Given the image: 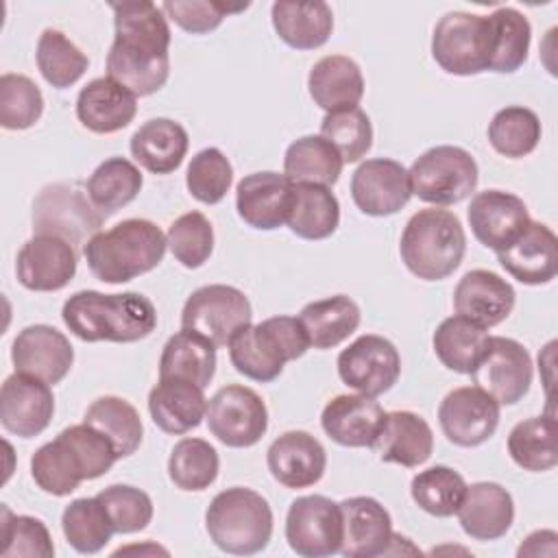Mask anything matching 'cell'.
Listing matches in <instances>:
<instances>
[{
    "mask_svg": "<svg viewBox=\"0 0 558 558\" xmlns=\"http://www.w3.org/2000/svg\"><path fill=\"white\" fill-rule=\"evenodd\" d=\"M558 425L554 416H532L517 423L508 434V453L517 466L532 473L549 471L558 464L556 436Z\"/></svg>",
    "mask_w": 558,
    "mask_h": 558,
    "instance_id": "60d3db41",
    "label": "cell"
},
{
    "mask_svg": "<svg viewBox=\"0 0 558 558\" xmlns=\"http://www.w3.org/2000/svg\"><path fill=\"white\" fill-rule=\"evenodd\" d=\"M275 33L294 50H316L333 31V13L327 2L279 0L270 9Z\"/></svg>",
    "mask_w": 558,
    "mask_h": 558,
    "instance_id": "d6a6232c",
    "label": "cell"
},
{
    "mask_svg": "<svg viewBox=\"0 0 558 558\" xmlns=\"http://www.w3.org/2000/svg\"><path fill=\"white\" fill-rule=\"evenodd\" d=\"M340 153L323 135H303L294 140L283 157V174L294 183L333 185L342 172Z\"/></svg>",
    "mask_w": 558,
    "mask_h": 558,
    "instance_id": "74e56055",
    "label": "cell"
},
{
    "mask_svg": "<svg viewBox=\"0 0 558 558\" xmlns=\"http://www.w3.org/2000/svg\"><path fill=\"white\" fill-rule=\"evenodd\" d=\"M379 460L408 469L421 466L434 451V434L423 416L410 410L386 412L373 447Z\"/></svg>",
    "mask_w": 558,
    "mask_h": 558,
    "instance_id": "f1b7e54d",
    "label": "cell"
},
{
    "mask_svg": "<svg viewBox=\"0 0 558 558\" xmlns=\"http://www.w3.org/2000/svg\"><path fill=\"white\" fill-rule=\"evenodd\" d=\"M102 211L89 201L87 187L78 183L46 185L33 203V229L68 240L72 246L87 244L100 229Z\"/></svg>",
    "mask_w": 558,
    "mask_h": 558,
    "instance_id": "9c48e42d",
    "label": "cell"
},
{
    "mask_svg": "<svg viewBox=\"0 0 558 558\" xmlns=\"http://www.w3.org/2000/svg\"><path fill=\"white\" fill-rule=\"evenodd\" d=\"M205 527L218 549L233 556H253L270 543L272 510L253 488L231 486L209 501Z\"/></svg>",
    "mask_w": 558,
    "mask_h": 558,
    "instance_id": "8992f818",
    "label": "cell"
},
{
    "mask_svg": "<svg viewBox=\"0 0 558 558\" xmlns=\"http://www.w3.org/2000/svg\"><path fill=\"white\" fill-rule=\"evenodd\" d=\"M246 7L248 4L229 7L225 2H209V0H166L161 4V11L185 33L205 35L218 28L229 13L244 11Z\"/></svg>",
    "mask_w": 558,
    "mask_h": 558,
    "instance_id": "9f6ffc18",
    "label": "cell"
},
{
    "mask_svg": "<svg viewBox=\"0 0 558 558\" xmlns=\"http://www.w3.org/2000/svg\"><path fill=\"white\" fill-rule=\"evenodd\" d=\"M233 183V168L220 148L198 150L185 172L187 192L205 205L220 203Z\"/></svg>",
    "mask_w": 558,
    "mask_h": 558,
    "instance_id": "816d5d0a",
    "label": "cell"
},
{
    "mask_svg": "<svg viewBox=\"0 0 558 558\" xmlns=\"http://www.w3.org/2000/svg\"><path fill=\"white\" fill-rule=\"evenodd\" d=\"M532 357L527 349L504 336H490L482 362L471 373L473 384L488 392L499 405L519 403L532 386Z\"/></svg>",
    "mask_w": 558,
    "mask_h": 558,
    "instance_id": "5bb4252c",
    "label": "cell"
},
{
    "mask_svg": "<svg viewBox=\"0 0 558 558\" xmlns=\"http://www.w3.org/2000/svg\"><path fill=\"white\" fill-rule=\"evenodd\" d=\"M541 135L543 129L538 116L521 105L499 109L488 124L490 146L508 159H521L530 155L538 146Z\"/></svg>",
    "mask_w": 558,
    "mask_h": 558,
    "instance_id": "f6af8a7d",
    "label": "cell"
},
{
    "mask_svg": "<svg viewBox=\"0 0 558 558\" xmlns=\"http://www.w3.org/2000/svg\"><path fill=\"white\" fill-rule=\"evenodd\" d=\"M61 318L83 342H137L157 327V310L140 292L81 290L63 303Z\"/></svg>",
    "mask_w": 558,
    "mask_h": 558,
    "instance_id": "7a4b0ae2",
    "label": "cell"
},
{
    "mask_svg": "<svg viewBox=\"0 0 558 558\" xmlns=\"http://www.w3.org/2000/svg\"><path fill=\"white\" fill-rule=\"evenodd\" d=\"M438 423L449 442L477 447L495 434L499 425V403L477 386H460L440 401Z\"/></svg>",
    "mask_w": 558,
    "mask_h": 558,
    "instance_id": "9a60e30c",
    "label": "cell"
},
{
    "mask_svg": "<svg viewBox=\"0 0 558 558\" xmlns=\"http://www.w3.org/2000/svg\"><path fill=\"white\" fill-rule=\"evenodd\" d=\"M166 248V233L155 222L126 218L107 231H98L83 246V255L96 279L126 283L157 268Z\"/></svg>",
    "mask_w": 558,
    "mask_h": 558,
    "instance_id": "3957f363",
    "label": "cell"
},
{
    "mask_svg": "<svg viewBox=\"0 0 558 558\" xmlns=\"http://www.w3.org/2000/svg\"><path fill=\"white\" fill-rule=\"evenodd\" d=\"M466 482L451 466L436 464L416 473L410 482V495L414 504L438 519L453 517L464 497Z\"/></svg>",
    "mask_w": 558,
    "mask_h": 558,
    "instance_id": "bcb514c9",
    "label": "cell"
},
{
    "mask_svg": "<svg viewBox=\"0 0 558 558\" xmlns=\"http://www.w3.org/2000/svg\"><path fill=\"white\" fill-rule=\"evenodd\" d=\"M35 61L46 83L54 89L74 85L89 65L87 54L57 28H46L39 35Z\"/></svg>",
    "mask_w": 558,
    "mask_h": 558,
    "instance_id": "ee69618b",
    "label": "cell"
},
{
    "mask_svg": "<svg viewBox=\"0 0 558 558\" xmlns=\"http://www.w3.org/2000/svg\"><path fill=\"white\" fill-rule=\"evenodd\" d=\"M54 397L50 384L13 373L0 388V423L2 427L20 438L39 436L52 421Z\"/></svg>",
    "mask_w": 558,
    "mask_h": 558,
    "instance_id": "ac0fdd59",
    "label": "cell"
},
{
    "mask_svg": "<svg viewBox=\"0 0 558 558\" xmlns=\"http://www.w3.org/2000/svg\"><path fill=\"white\" fill-rule=\"evenodd\" d=\"M351 196L366 216H392L412 196L408 168L386 157L366 159L351 177Z\"/></svg>",
    "mask_w": 558,
    "mask_h": 558,
    "instance_id": "e0dca14e",
    "label": "cell"
},
{
    "mask_svg": "<svg viewBox=\"0 0 558 558\" xmlns=\"http://www.w3.org/2000/svg\"><path fill=\"white\" fill-rule=\"evenodd\" d=\"M2 558H50L54 556V545L48 527L37 517L13 514L2 506Z\"/></svg>",
    "mask_w": 558,
    "mask_h": 558,
    "instance_id": "11a10c76",
    "label": "cell"
},
{
    "mask_svg": "<svg viewBox=\"0 0 558 558\" xmlns=\"http://www.w3.org/2000/svg\"><path fill=\"white\" fill-rule=\"evenodd\" d=\"M61 530L78 554H98L116 534L98 497L70 501L61 514Z\"/></svg>",
    "mask_w": 558,
    "mask_h": 558,
    "instance_id": "7dc6e473",
    "label": "cell"
},
{
    "mask_svg": "<svg viewBox=\"0 0 558 558\" xmlns=\"http://www.w3.org/2000/svg\"><path fill=\"white\" fill-rule=\"evenodd\" d=\"M432 57L447 74L473 76L486 72L493 57L490 17L466 11L445 13L432 33Z\"/></svg>",
    "mask_w": 558,
    "mask_h": 558,
    "instance_id": "52a82bcc",
    "label": "cell"
},
{
    "mask_svg": "<svg viewBox=\"0 0 558 558\" xmlns=\"http://www.w3.org/2000/svg\"><path fill=\"white\" fill-rule=\"evenodd\" d=\"M74 246L52 233H37L17 253V281L33 292H57L76 275Z\"/></svg>",
    "mask_w": 558,
    "mask_h": 558,
    "instance_id": "2e32d148",
    "label": "cell"
},
{
    "mask_svg": "<svg viewBox=\"0 0 558 558\" xmlns=\"http://www.w3.org/2000/svg\"><path fill=\"white\" fill-rule=\"evenodd\" d=\"M137 113V96L111 76L89 81L76 98L78 122L98 135L122 131Z\"/></svg>",
    "mask_w": 558,
    "mask_h": 558,
    "instance_id": "83f0119b",
    "label": "cell"
},
{
    "mask_svg": "<svg viewBox=\"0 0 558 558\" xmlns=\"http://www.w3.org/2000/svg\"><path fill=\"white\" fill-rule=\"evenodd\" d=\"M307 89L312 100L327 113L353 109L364 96V76L351 57L327 54L312 65Z\"/></svg>",
    "mask_w": 558,
    "mask_h": 558,
    "instance_id": "4dcf8cb0",
    "label": "cell"
},
{
    "mask_svg": "<svg viewBox=\"0 0 558 558\" xmlns=\"http://www.w3.org/2000/svg\"><path fill=\"white\" fill-rule=\"evenodd\" d=\"M412 194L434 207H447L464 201L477 187L480 170L462 146L440 144L425 150L408 170Z\"/></svg>",
    "mask_w": 558,
    "mask_h": 558,
    "instance_id": "ba28073f",
    "label": "cell"
},
{
    "mask_svg": "<svg viewBox=\"0 0 558 558\" xmlns=\"http://www.w3.org/2000/svg\"><path fill=\"white\" fill-rule=\"evenodd\" d=\"M187 131L170 118H153L144 122L129 142L133 159L153 174L174 172L187 155Z\"/></svg>",
    "mask_w": 558,
    "mask_h": 558,
    "instance_id": "1f68e13d",
    "label": "cell"
},
{
    "mask_svg": "<svg viewBox=\"0 0 558 558\" xmlns=\"http://www.w3.org/2000/svg\"><path fill=\"white\" fill-rule=\"evenodd\" d=\"M209 432L227 447L244 449L262 440L268 429L264 399L248 386L229 384L207 401Z\"/></svg>",
    "mask_w": 558,
    "mask_h": 558,
    "instance_id": "8fae6325",
    "label": "cell"
},
{
    "mask_svg": "<svg viewBox=\"0 0 558 558\" xmlns=\"http://www.w3.org/2000/svg\"><path fill=\"white\" fill-rule=\"evenodd\" d=\"M172 257L185 268H201L214 251V227L201 211L181 214L166 233Z\"/></svg>",
    "mask_w": 558,
    "mask_h": 558,
    "instance_id": "f907efd6",
    "label": "cell"
},
{
    "mask_svg": "<svg viewBox=\"0 0 558 558\" xmlns=\"http://www.w3.org/2000/svg\"><path fill=\"white\" fill-rule=\"evenodd\" d=\"M220 469L218 451L203 438H181L168 458L170 482L181 490L209 488Z\"/></svg>",
    "mask_w": 558,
    "mask_h": 558,
    "instance_id": "c3c4849f",
    "label": "cell"
},
{
    "mask_svg": "<svg viewBox=\"0 0 558 558\" xmlns=\"http://www.w3.org/2000/svg\"><path fill=\"white\" fill-rule=\"evenodd\" d=\"M253 310L246 294L227 283H209L194 290L181 310V329L194 331L216 349L251 325Z\"/></svg>",
    "mask_w": 558,
    "mask_h": 558,
    "instance_id": "30bf717a",
    "label": "cell"
},
{
    "mask_svg": "<svg viewBox=\"0 0 558 558\" xmlns=\"http://www.w3.org/2000/svg\"><path fill=\"white\" fill-rule=\"evenodd\" d=\"M558 534L554 530H536L532 532L521 547L517 549V556H556L558 551Z\"/></svg>",
    "mask_w": 558,
    "mask_h": 558,
    "instance_id": "6f0895ef",
    "label": "cell"
},
{
    "mask_svg": "<svg viewBox=\"0 0 558 558\" xmlns=\"http://www.w3.org/2000/svg\"><path fill=\"white\" fill-rule=\"evenodd\" d=\"M497 262L512 279L525 286L549 283L558 272L556 233L547 225L530 220L514 242L497 251Z\"/></svg>",
    "mask_w": 558,
    "mask_h": 558,
    "instance_id": "7402d4cb",
    "label": "cell"
},
{
    "mask_svg": "<svg viewBox=\"0 0 558 558\" xmlns=\"http://www.w3.org/2000/svg\"><path fill=\"white\" fill-rule=\"evenodd\" d=\"M270 475L286 488H307L320 482L327 469L325 447L307 432L292 429L272 440L266 451Z\"/></svg>",
    "mask_w": 558,
    "mask_h": 558,
    "instance_id": "cb8c5ba5",
    "label": "cell"
},
{
    "mask_svg": "<svg viewBox=\"0 0 558 558\" xmlns=\"http://www.w3.org/2000/svg\"><path fill=\"white\" fill-rule=\"evenodd\" d=\"M360 318L357 303L347 294L312 301L299 312V320L314 349L338 347L360 327Z\"/></svg>",
    "mask_w": 558,
    "mask_h": 558,
    "instance_id": "e575fe53",
    "label": "cell"
},
{
    "mask_svg": "<svg viewBox=\"0 0 558 558\" xmlns=\"http://www.w3.org/2000/svg\"><path fill=\"white\" fill-rule=\"evenodd\" d=\"M336 366L344 386L366 397H379L397 384L401 355L388 338L364 333L340 351Z\"/></svg>",
    "mask_w": 558,
    "mask_h": 558,
    "instance_id": "4fadbf2b",
    "label": "cell"
},
{
    "mask_svg": "<svg viewBox=\"0 0 558 558\" xmlns=\"http://www.w3.org/2000/svg\"><path fill=\"white\" fill-rule=\"evenodd\" d=\"M432 344L442 366L460 375H471L475 366L482 362V357L486 355L490 336L486 327L460 314H453L436 327L432 336Z\"/></svg>",
    "mask_w": 558,
    "mask_h": 558,
    "instance_id": "836d02e7",
    "label": "cell"
},
{
    "mask_svg": "<svg viewBox=\"0 0 558 558\" xmlns=\"http://www.w3.org/2000/svg\"><path fill=\"white\" fill-rule=\"evenodd\" d=\"M286 541L290 549L303 558H325L340 554V504L325 495L296 497L286 514Z\"/></svg>",
    "mask_w": 558,
    "mask_h": 558,
    "instance_id": "7c38bea8",
    "label": "cell"
},
{
    "mask_svg": "<svg viewBox=\"0 0 558 558\" xmlns=\"http://www.w3.org/2000/svg\"><path fill=\"white\" fill-rule=\"evenodd\" d=\"M384 408L375 397L338 395L323 408V432L342 447H373L384 423Z\"/></svg>",
    "mask_w": 558,
    "mask_h": 558,
    "instance_id": "4316f807",
    "label": "cell"
},
{
    "mask_svg": "<svg viewBox=\"0 0 558 558\" xmlns=\"http://www.w3.org/2000/svg\"><path fill=\"white\" fill-rule=\"evenodd\" d=\"M148 412L153 423L166 434H187L198 427L207 412L203 388L185 379H159L148 392Z\"/></svg>",
    "mask_w": 558,
    "mask_h": 558,
    "instance_id": "f546056e",
    "label": "cell"
},
{
    "mask_svg": "<svg viewBox=\"0 0 558 558\" xmlns=\"http://www.w3.org/2000/svg\"><path fill=\"white\" fill-rule=\"evenodd\" d=\"M31 475L35 484L54 497L74 493L81 482L87 480L85 464L72 442L59 432V436L41 445L31 458Z\"/></svg>",
    "mask_w": 558,
    "mask_h": 558,
    "instance_id": "8d00e7d4",
    "label": "cell"
},
{
    "mask_svg": "<svg viewBox=\"0 0 558 558\" xmlns=\"http://www.w3.org/2000/svg\"><path fill=\"white\" fill-rule=\"evenodd\" d=\"M44 113L41 89L24 74L0 78V124L9 131L31 129Z\"/></svg>",
    "mask_w": 558,
    "mask_h": 558,
    "instance_id": "f5cc1de1",
    "label": "cell"
},
{
    "mask_svg": "<svg viewBox=\"0 0 558 558\" xmlns=\"http://www.w3.org/2000/svg\"><path fill=\"white\" fill-rule=\"evenodd\" d=\"M466 216L475 240L495 253L514 242L530 222L523 198L504 190L477 192Z\"/></svg>",
    "mask_w": 558,
    "mask_h": 558,
    "instance_id": "ffe728a7",
    "label": "cell"
},
{
    "mask_svg": "<svg viewBox=\"0 0 558 558\" xmlns=\"http://www.w3.org/2000/svg\"><path fill=\"white\" fill-rule=\"evenodd\" d=\"M342 545L347 558H375L390 549L392 519L390 512L373 497H349L340 501Z\"/></svg>",
    "mask_w": 558,
    "mask_h": 558,
    "instance_id": "603a6c76",
    "label": "cell"
},
{
    "mask_svg": "<svg viewBox=\"0 0 558 558\" xmlns=\"http://www.w3.org/2000/svg\"><path fill=\"white\" fill-rule=\"evenodd\" d=\"M83 423L105 434L116 447L118 458L133 456L144 438V425L140 412L122 397L105 395L89 403Z\"/></svg>",
    "mask_w": 558,
    "mask_h": 558,
    "instance_id": "f35d334b",
    "label": "cell"
},
{
    "mask_svg": "<svg viewBox=\"0 0 558 558\" xmlns=\"http://www.w3.org/2000/svg\"><path fill=\"white\" fill-rule=\"evenodd\" d=\"M216 373V347L203 336L181 329L170 336L159 357V379H185L205 390Z\"/></svg>",
    "mask_w": 558,
    "mask_h": 558,
    "instance_id": "d590c367",
    "label": "cell"
},
{
    "mask_svg": "<svg viewBox=\"0 0 558 558\" xmlns=\"http://www.w3.org/2000/svg\"><path fill=\"white\" fill-rule=\"evenodd\" d=\"M144 185L140 168L124 157H109L89 174L85 187L89 201L105 216L116 214L124 205L137 198Z\"/></svg>",
    "mask_w": 558,
    "mask_h": 558,
    "instance_id": "b9f144b4",
    "label": "cell"
},
{
    "mask_svg": "<svg viewBox=\"0 0 558 558\" xmlns=\"http://www.w3.org/2000/svg\"><path fill=\"white\" fill-rule=\"evenodd\" d=\"M466 251V235L453 211L429 207L416 211L401 233L399 253L405 268L423 281L447 279Z\"/></svg>",
    "mask_w": 558,
    "mask_h": 558,
    "instance_id": "277c9868",
    "label": "cell"
},
{
    "mask_svg": "<svg viewBox=\"0 0 558 558\" xmlns=\"http://www.w3.org/2000/svg\"><path fill=\"white\" fill-rule=\"evenodd\" d=\"M488 17L493 26V57L488 70L512 74L527 61L532 26L527 17L512 7H499Z\"/></svg>",
    "mask_w": 558,
    "mask_h": 558,
    "instance_id": "7bdbcfd3",
    "label": "cell"
},
{
    "mask_svg": "<svg viewBox=\"0 0 558 558\" xmlns=\"http://www.w3.org/2000/svg\"><path fill=\"white\" fill-rule=\"evenodd\" d=\"M514 288L497 272L475 268L462 275L453 290L456 314L490 329L504 323L514 310Z\"/></svg>",
    "mask_w": 558,
    "mask_h": 558,
    "instance_id": "d4e9b609",
    "label": "cell"
},
{
    "mask_svg": "<svg viewBox=\"0 0 558 558\" xmlns=\"http://www.w3.org/2000/svg\"><path fill=\"white\" fill-rule=\"evenodd\" d=\"M290 231L303 240H325L340 225V203L325 185H294L292 211L286 222Z\"/></svg>",
    "mask_w": 558,
    "mask_h": 558,
    "instance_id": "ab89813d",
    "label": "cell"
},
{
    "mask_svg": "<svg viewBox=\"0 0 558 558\" xmlns=\"http://www.w3.org/2000/svg\"><path fill=\"white\" fill-rule=\"evenodd\" d=\"M320 135L340 153L344 163L360 161L373 146V124L360 107L327 113L320 122Z\"/></svg>",
    "mask_w": 558,
    "mask_h": 558,
    "instance_id": "681fc988",
    "label": "cell"
},
{
    "mask_svg": "<svg viewBox=\"0 0 558 558\" xmlns=\"http://www.w3.org/2000/svg\"><path fill=\"white\" fill-rule=\"evenodd\" d=\"M294 201V183L279 172L264 170L240 179L235 187L238 216L253 229L272 231L288 222Z\"/></svg>",
    "mask_w": 558,
    "mask_h": 558,
    "instance_id": "d6986e66",
    "label": "cell"
},
{
    "mask_svg": "<svg viewBox=\"0 0 558 558\" xmlns=\"http://www.w3.org/2000/svg\"><path fill=\"white\" fill-rule=\"evenodd\" d=\"M310 349L307 333L294 316H270L257 325L240 329L229 342V360L235 371L253 381H275L286 362Z\"/></svg>",
    "mask_w": 558,
    "mask_h": 558,
    "instance_id": "5b68a950",
    "label": "cell"
},
{
    "mask_svg": "<svg viewBox=\"0 0 558 558\" xmlns=\"http://www.w3.org/2000/svg\"><path fill=\"white\" fill-rule=\"evenodd\" d=\"M113 44L107 52V76L135 96L159 92L170 76V26L153 2H113Z\"/></svg>",
    "mask_w": 558,
    "mask_h": 558,
    "instance_id": "6da1fadb",
    "label": "cell"
},
{
    "mask_svg": "<svg viewBox=\"0 0 558 558\" xmlns=\"http://www.w3.org/2000/svg\"><path fill=\"white\" fill-rule=\"evenodd\" d=\"M456 514L462 532L473 541H497L514 521V501L501 484L475 482L466 486Z\"/></svg>",
    "mask_w": 558,
    "mask_h": 558,
    "instance_id": "484cf974",
    "label": "cell"
},
{
    "mask_svg": "<svg viewBox=\"0 0 558 558\" xmlns=\"http://www.w3.org/2000/svg\"><path fill=\"white\" fill-rule=\"evenodd\" d=\"M11 360L15 373H24L54 386L70 373L74 349L59 329L50 325H28L15 336Z\"/></svg>",
    "mask_w": 558,
    "mask_h": 558,
    "instance_id": "44dd1931",
    "label": "cell"
},
{
    "mask_svg": "<svg viewBox=\"0 0 558 558\" xmlns=\"http://www.w3.org/2000/svg\"><path fill=\"white\" fill-rule=\"evenodd\" d=\"M96 497L102 504L116 534L140 532L153 521V499L142 488L129 484H111Z\"/></svg>",
    "mask_w": 558,
    "mask_h": 558,
    "instance_id": "db71d44e",
    "label": "cell"
}]
</instances>
